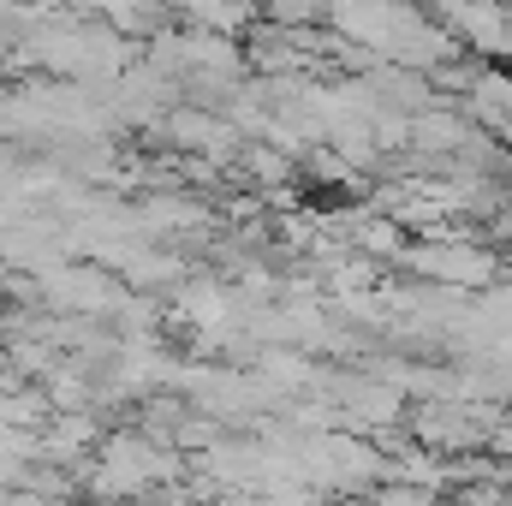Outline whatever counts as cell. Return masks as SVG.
<instances>
[{
	"mask_svg": "<svg viewBox=\"0 0 512 506\" xmlns=\"http://www.w3.org/2000/svg\"><path fill=\"white\" fill-rule=\"evenodd\" d=\"M495 447H501V453L512 459V423H501V429H495Z\"/></svg>",
	"mask_w": 512,
	"mask_h": 506,
	"instance_id": "cell-1",
	"label": "cell"
}]
</instances>
